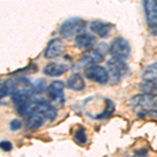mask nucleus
I'll return each instance as SVG.
<instances>
[{
    "mask_svg": "<svg viewBox=\"0 0 157 157\" xmlns=\"http://www.w3.org/2000/svg\"><path fill=\"white\" fill-rule=\"evenodd\" d=\"M131 108L138 110V112H156L157 111V95L141 94L134 95L129 100Z\"/></svg>",
    "mask_w": 157,
    "mask_h": 157,
    "instance_id": "f257e3e1",
    "label": "nucleus"
},
{
    "mask_svg": "<svg viewBox=\"0 0 157 157\" xmlns=\"http://www.w3.org/2000/svg\"><path fill=\"white\" fill-rule=\"evenodd\" d=\"M86 21L83 19L73 17V18L67 19L64 21L60 27V35L64 39H71V38H77L80 35L84 34L86 29Z\"/></svg>",
    "mask_w": 157,
    "mask_h": 157,
    "instance_id": "f03ea898",
    "label": "nucleus"
},
{
    "mask_svg": "<svg viewBox=\"0 0 157 157\" xmlns=\"http://www.w3.org/2000/svg\"><path fill=\"white\" fill-rule=\"evenodd\" d=\"M29 114H39L47 121H54L56 116H57V111H56V108L49 102L39 100L30 102L25 117Z\"/></svg>",
    "mask_w": 157,
    "mask_h": 157,
    "instance_id": "7ed1b4c3",
    "label": "nucleus"
},
{
    "mask_svg": "<svg viewBox=\"0 0 157 157\" xmlns=\"http://www.w3.org/2000/svg\"><path fill=\"white\" fill-rule=\"evenodd\" d=\"M64 88L65 85L62 81H54L46 87V92L48 95L49 102L54 106L55 108H61L63 107L65 103V97H64Z\"/></svg>",
    "mask_w": 157,
    "mask_h": 157,
    "instance_id": "20e7f679",
    "label": "nucleus"
},
{
    "mask_svg": "<svg viewBox=\"0 0 157 157\" xmlns=\"http://www.w3.org/2000/svg\"><path fill=\"white\" fill-rule=\"evenodd\" d=\"M109 52L113 56V58L121 60H126L131 54V47L129 42L124 38H116L111 42L109 46Z\"/></svg>",
    "mask_w": 157,
    "mask_h": 157,
    "instance_id": "39448f33",
    "label": "nucleus"
},
{
    "mask_svg": "<svg viewBox=\"0 0 157 157\" xmlns=\"http://www.w3.org/2000/svg\"><path fill=\"white\" fill-rule=\"evenodd\" d=\"M107 70L109 72V77L112 78V82L117 83L121 78L128 72L129 67L124 60L112 58L107 61Z\"/></svg>",
    "mask_w": 157,
    "mask_h": 157,
    "instance_id": "423d86ee",
    "label": "nucleus"
},
{
    "mask_svg": "<svg viewBox=\"0 0 157 157\" xmlns=\"http://www.w3.org/2000/svg\"><path fill=\"white\" fill-rule=\"evenodd\" d=\"M11 93H27V94H34V85L30 83L29 78L24 77H20L14 80H11L7 83Z\"/></svg>",
    "mask_w": 157,
    "mask_h": 157,
    "instance_id": "0eeeda50",
    "label": "nucleus"
},
{
    "mask_svg": "<svg viewBox=\"0 0 157 157\" xmlns=\"http://www.w3.org/2000/svg\"><path fill=\"white\" fill-rule=\"evenodd\" d=\"M85 75L89 80L98 84H105L109 80V72L105 67L100 65H92L88 67L85 71Z\"/></svg>",
    "mask_w": 157,
    "mask_h": 157,
    "instance_id": "6e6552de",
    "label": "nucleus"
},
{
    "mask_svg": "<svg viewBox=\"0 0 157 157\" xmlns=\"http://www.w3.org/2000/svg\"><path fill=\"white\" fill-rule=\"evenodd\" d=\"M146 20L151 29L157 27V0H148L144 2Z\"/></svg>",
    "mask_w": 157,
    "mask_h": 157,
    "instance_id": "1a4fd4ad",
    "label": "nucleus"
},
{
    "mask_svg": "<svg viewBox=\"0 0 157 157\" xmlns=\"http://www.w3.org/2000/svg\"><path fill=\"white\" fill-rule=\"evenodd\" d=\"M75 46L80 49H83L85 52H88V50L93 49V47L97 44V38H95L93 35L90 34H82L78 37L75 38Z\"/></svg>",
    "mask_w": 157,
    "mask_h": 157,
    "instance_id": "9d476101",
    "label": "nucleus"
},
{
    "mask_svg": "<svg viewBox=\"0 0 157 157\" xmlns=\"http://www.w3.org/2000/svg\"><path fill=\"white\" fill-rule=\"evenodd\" d=\"M64 50V45H63L62 41L58 38L52 39L47 44L46 48H45L44 56L47 59H52V58L59 57Z\"/></svg>",
    "mask_w": 157,
    "mask_h": 157,
    "instance_id": "9b49d317",
    "label": "nucleus"
},
{
    "mask_svg": "<svg viewBox=\"0 0 157 157\" xmlns=\"http://www.w3.org/2000/svg\"><path fill=\"white\" fill-rule=\"evenodd\" d=\"M112 29L113 25L111 23L101 21V20H94L90 24V29L101 38H108Z\"/></svg>",
    "mask_w": 157,
    "mask_h": 157,
    "instance_id": "f8f14e48",
    "label": "nucleus"
},
{
    "mask_svg": "<svg viewBox=\"0 0 157 157\" xmlns=\"http://www.w3.org/2000/svg\"><path fill=\"white\" fill-rule=\"evenodd\" d=\"M104 56L102 52L98 49H91L88 52H85L82 56V61L85 64H90L92 65H98V63H101L104 60Z\"/></svg>",
    "mask_w": 157,
    "mask_h": 157,
    "instance_id": "ddd939ff",
    "label": "nucleus"
},
{
    "mask_svg": "<svg viewBox=\"0 0 157 157\" xmlns=\"http://www.w3.org/2000/svg\"><path fill=\"white\" fill-rule=\"evenodd\" d=\"M67 70H68V67L65 66V65L60 64V63L52 62V63H48V64L44 67L43 72L46 75H48V77H58V75H64Z\"/></svg>",
    "mask_w": 157,
    "mask_h": 157,
    "instance_id": "4468645a",
    "label": "nucleus"
},
{
    "mask_svg": "<svg viewBox=\"0 0 157 157\" xmlns=\"http://www.w3.org/2000/svg\"><path fill=\"white\" fill-rule=\"evenodd\" d=\"M66 85L69 89L75 91H82L85 88V81L80 73H73L68 78Z\"/></svg>",
    "mask_w": 157,
    "mask_h": 157,
    "instance_id": "2eb2a0df",
    "label": "nucleus"
},
{
    "mask_svg": "<svg viewBox=\"0 0 157 157\" xmlns=\"http://www.w3.org/2000/svg\"><path fill=\"white\" fill-rule=\"evenodd\" d=\"M45 121L46 120L39 114H29L26 116L25 126L29 130H37L38 128H40L44 124Z\"/></svg>",
    "mask_w": 157,
    "mask_h": 157,
    "instance_id": "dca6fc26",
    "label": "nucleus"
},
{
    "mask_svg": "<svg viewBox=\"0 0 157 157\" xmlns=\"http://www.w3.org/2000/svg\"><path fill=\"white\" fill-rule=\"evenodd\" d=\"M141 78L145 82H152L157 80V62L149 64L141 71Z\"/></svg>",
    "mask_w": 157,
    "mask_h": 157,
    "instance_id": "f3484780",
    "label": "nucleus"
},
{
    "mask_svg": "<svg viewBox=\"0 0 157 157\" xmlns=\"http://www.w3.org/2000/svg\"><path fill=\"white\" fill-rule=\"evenodd\" d=\"M140 90L145 94L157 95V80L152 82H144L140 86Z\"/></svg>",
    "mask_w": 157,
    "mask_h": 157,
    "instance_id": "a211bd4d",
    "label": "nucleus"
},
{
    "mask_svg": "<svg viewBox=\"0 0 157 157\" xmlns=\"http://www.w3.org/2000/svg\"><path fill=\"white\" fill-rule=\"evenodd\" d=\"M75 139L80 145H85L87 141V135H86V130L83 126H80L77 131L75 132Z\"/></svg>",
    "mask_w": 157,
    "mask_h": 157,
    "instance_id": "6ab92c4d",
    "label": "nucleus"
},
{
    "mask_svg": "<svg viewBox=\"0 0 157 157\" xmlns=\"http://www.w3.org/2000/svg\"><path fill=\"white\" fill-rule=\"evenodd\" d=\"M9 93H11V92H10V88H9V86H7V84L6 83H1V87H0V97H1V98L6 97Z\"/></svg>",
    "mask_w": 157,
    "mask_h": 157,
    "instance_id": "aec40b11",
    "label": "nucleus"
},
{
    "mask_svg": "<svg viewBox=\"0 0 157 157\" xmlns=\"http://www.w3.org/2000/svg\"><path fill=\"white\" fill-rule=\"evenodd\" d=\"M10 127H11V130L13 131H16V130H19L20 127H21V121L19 120H13L11 123H10Z\"/></svg>",
    "mask_w": 157,
    "mask_h": 157,
    "instance_id": "412c9836",
    "label": "nucleus"
},
{
    "mask_svg": "<svg viewBox=\"0 0 157 157\" xmlns=\"http://www.w3.org/2000/svg\"><path fill=\"white\" fill-rule=\"evenodd\" d=\"M1 149L3 150L4 152H10L13 149V145L11 141H7V140H3L1 141Z\"/></svg>",
    "mask_w": 157,
    "mask_h": 157,
    "instance_id": "4be33fe9",
    "label": "nucleus"
},
{
    "mask_svg": "<svg viewBox=\"0 0 157 157\" xmlns=\"http://www.w3.org/2000/svg\"><path fill=\"white\" fill-rule=\"evenodd\" d=\"M152 35H153V36H157V27H155V29H152Z\"/></svg>",
    "mask_w": 157,
    "mask_h": 157,
    "instance_id": "5701e85b",
    "label": "nucleus"
}]
</instances>
